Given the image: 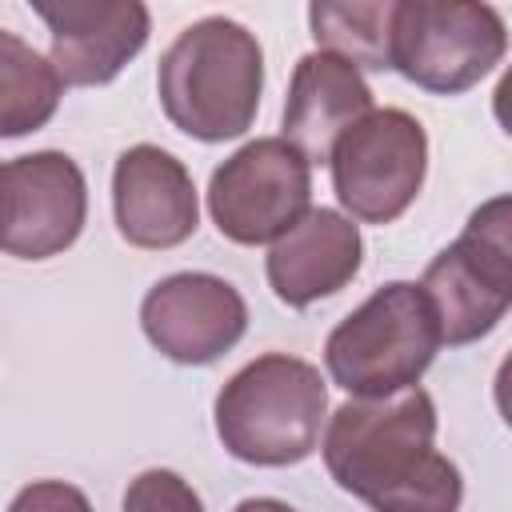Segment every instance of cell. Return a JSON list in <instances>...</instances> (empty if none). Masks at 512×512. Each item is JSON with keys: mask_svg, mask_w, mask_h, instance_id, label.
Returning <instances> with one entry per match:
<instances>
[{"mask_svg": "<svg viewBox=\"0 0 512 512\" xmlns=\"http://www.w3.org/2000/svg\"><path fill=\"white\" fill-rule=\"evenodd\" d=\"M320 448L328 476L372 512H460L464 476L436 452V404L420 384L344 400Z\"/></svg>", "mask_w": 512, "mask_h": 512, "instance_id": "6da1fadb", "label": "cell"}, {"mask_svg": "<svg viewBox=\"0 0 512 512\" xmlns=\"http://www.w3.org/2000/svg\"><path fill=\"white\" fill-rule=\"evenodd\" d=\"M156 92L184 136L204 144L236 140L252 128L264 92L260 40L228 16H204L164 48Z\"/></svg>", "mask_w": 512, "mask_h": 512, "instance_id": "7a4b0ae2", "label": "cell"}, {"mask_svg": "<svg viewBox=\"0 0 512 512\" xmlns=\"http://www.w3.org/2000/svg\"><path fill=\"white\" fill-rule=\"evenodd\" d=\"M220 444L256 468H288L316 452L328 420V384L316 364L268 352L244 364L216 396Z\"/></svg>", "mask_w": 512, "mask_h": 512, "instance_id": "3957f363", "label": "cell"}, {"mask_svg": "<svg viewBox=\"0 0 512 512\" xmlns=\"http://www.w3.org/2000/svg\"><path fill=\"white\" fill-rule=\"evenodd\" d=\"M436 352L440 324L424 288L392 280L328 332L324 368L352 400H380L420 384Z\"/></svg>", "mask_w": 512, "mask_h": 512, "instance_id": "277c9868", "label": "cell"}, {"mask_svg": "<svg viewBox=\"0 0 512 512\" xmlns=\"http://www.w3.org/2000/svg\"><path fill=\"white\" fill-rule=\"evenodd\" d=\"M420 288L436 312L440 344H472L504 320L512 304L508 196H496L468 216L464 232L432 256Z\"/></svg>", "mask_w": 512, "mask_h": 512, "instance_id": "5b68a950", "label": "cell"}, {"mask_svg": "<svg viewBox=\"0 0 512 512\" xmlns=\"http://www.w3.org/2000/svg\"><path fill=\"white\" fill-rule=\"evenodd\" d=\"M508 48L492 4L472 0H396L392 68L424 92L460 96L480 84Z\"/></svg>", "mask_w": 512, "mask_h": 512, "instance_id": "8992f818", "label": "cell"}, {"mask_svg": "<svg viewBox=\"0 0 512 512\" xmlns=\"http://www.w3.org/2000/svg\"><path fill=\"white\" fill-rule=\"evenodd\" d=\"M328 168L348 220L392 224L424 188L428 132L404 108H372L332 144Z\"/></svg>", "mask_w": 512, "mask_h": 512, "instance_id": "52a82bcc", "label": "cell"}, {"mask_svg": "<svg viewBox=\"0 0 512 512\" xmlns=\"http://www.w3.org/2000/svg\"><path fill=\"white\" fill-rule=\"evenodd\" d=\"M312 208V164L280 136L236 148L208 180V212L232 244H272Z\"/></svg>", "mask_w": 512, "mask_h": 512, "instance_id": "ba28073f", "label": "cell"}, {"mask_svg": "<svg viewBox=\"0 0 512 512\" xmlns=\"http://www.w3.org/2000/svg\"><path fill=\"white\" fill-rule=\"evenodd\" d=\"M88 220V184L68 152H28L0 164V252L48 260L76 244Z\"/></svg>", "mask_w": 512, "mask_h": 512, "instance_id": "9c48e42d", "label": "cell"}, {"mask_svg": "<svg viewBox=\"0 0 512 512\" xmlns=\"http://www.w3.org/2000/svg\"><path fill=\"white\" fill-rule=\"evenodd\" d=\"M140 328L160 356L176 364H212L240 344L248 304L212 272H176L140 300Z\"/></svg>", "mask_w": 512, "mask_h": 512, "instance_id": "30bf717a", "label": "cell"}, {"mask_svg": "<svg viewBox=\"0 0 512 512\" xmlns=\"http://www.w3.org/2000/svg\"><path fill=\"white\" fill-rule=\"evenodd\" d=\"M36 16L48 24V60L60 84L72 88H96L116 80L152 32V16L140 0L36 4Z\"/></svg>", "mask_w": 512, "mask_h": 512, "instance_id": "8fae6325", "label": "cell"}, {"mask_svg": "<svg viewBox=\"0 0 512 512\" xmlns=\"http://www.w3.org/2000/svg\"><path fill=\"white\" fill-rule=\"evenodd\" d=\"M112 212L120 236L148 252L184 244L200 224V200L188 168L156 144H132L120 152L112 168Z\"/></svg>", "mask_w": 512, "mask_h": 512, "instance_id": "7c38bea8", "label": "cell"}, {"mask_svg": "<svg viewBox=\"0 0 512 512\" xmlns=\"http://www.w3.org/2000/svg\"><path fill=\"white\" fill-rule=\"evenodd\" d=\"M364 236L360 224L336 208H308L284 236L272 240L264 272L288 308H308L336 296L360 272Z\"/></svg>", "mask_w": 512, "mask_h": 512, "instance_id": "4fadbf2b", "label": "cell"}, {"mask_svg": "<svg viewBox=\"0 0 512 512\" xmlns=\"http://www.w3.org/2000/svg\"><path fill=\"white\" fill-rule=\"evenodd\" d=\"M372 112V88L364 76L332 52H308L296 60L284 100V136L308 164H328L332 144Z\"/></svg>", "mask_w": 512, "mask_h": 512, "instance_id": "5bb4252c", "label": "cell"}, {"mask_svg": "<svg viewBox=\"0 0 512 512\" xmlns=\"http://www.w3.org/2000/svg\"><path fill=\"white\" fill-rule=\"evenodd\" d=\"M392 16H396V0H316L308 4V28L320 52L340 56L356 72L392 68Z\"/></svg>", "mask_w": 512, "mask_h": 512, "instance_id": "9a60e30c", "label": "cell"}, {"mask_svg": "<svg viewBox=\"0 0 512 512\" xmlns=\"http://www.w3.org/2000/svg\"><path fill=\"white\" fill-rule=\"evenodd\" d=\"M64 84L48 56L0 28V140L44 128L60 108Z\"/></svg>", "mask_w": 512, "mask_h": 512, "instance_id": "2e32d148", "label": "cell"}, {"mask_svg": "<svg viewBox=\"0 0 512 512\" xmlns=\"http://www.w3.org/2000/svg\"><path fill=\"white\" fill-rule=\"evenodd\" d=\"M124 512H204L196 488L172 468H148L124 488Z\"/></svg>", "mask_w": 512, "mask_h": 512, "instance_id": "e0dca14e", "label": "cell"}, {"mask_svg": "<svg viewBox=\"0 0 512 512\" xmlns=\"http://www.w3.org/2000/svg\"><path fill=\"white\" fill-rule=\"evenodd\" d=\"M8 512H92L88 496L64 480H32L8 504Z\"/></svg>", "mask_w": 512, "mask_h": 512, "instance_id": "ac0fdd59", "label": "cell"}, {"mask_svg": "<svg viewBox=\"0 0 512 512\" xmlns=\"http://www.w3.org/2000/svg\"><path fill=\"white\" fill-rule=\"evenodd\" d=\"M232 512H296V508L284 504V500H276V496H248V500H240Z\"/></svg>", "mask_w": 512, "mask_h": 512, "instance_id": "d6986e66", "label": "cell"}]
</instances>
